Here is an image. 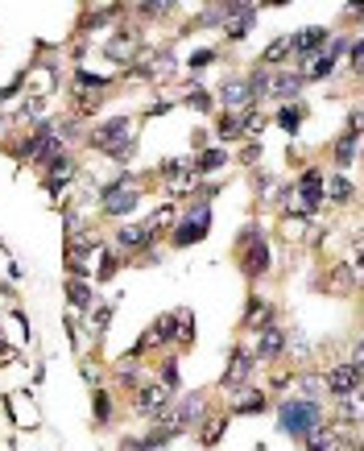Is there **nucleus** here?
Wrapping results in <instances>:
<instances>
[{
    "mask_svg": "<svg viewBox=\"0 0 364 451\" xmlns=\"http://www.w3.org/2000/svg\"><path fill=\"white\" fill-rule=\"evenodd\" d=\"M207 228H211V207H207V203H191V211H186L182 224L174 228L170 244H174V249H191L199 236H207Z\"/></svg>",
    "mask_w": 364,
    "mask_h": 451,
    "instance_id": "20e7f679",
    "label": "nucleus"
},
{
    "mask_svg": "<svg viewBox=\"0 0 364 451\" xmlns=\"http://www.w3.org/2000/svg\"><path fill=\"white\" fill-rule=\"evenodd\" d=\"M278 423H282L286 435L307 439V435H315V431L323 427V410H319V402H311V398H290V402H282Z\"/></svg>",
    "mask_w": 364,
    "mask_h": 451,
    "instance_id": "f03ea898",
    "label": "nucleus"
},
{
    "mask_svg": "<svg viewBox=\"0 0 364 451\" xmlns=\"http://www.w3.org/2000/svg\"><path fill=\"white\" fill-rule=\"evenodd\" d=\"M282 58H290V37H278V41L261 54V62H265V66H274V62H282Z\"/></svg>",
    "mask_w": 364,
    "mask_h": 451,
    "instance_id": "c756f323",
    "label": "nucleus"
},
{
    "mask_svg": "<svg viewBox=\"0 0 364 451\" xmlns=\"http://www.w3.org/2000/svg\"><path fill=\"white\" fill-rule=\"evenodd\" d=\"M307 451H344V439H340V431L319 427L315 435H307Z\"/></svg>",
    "mask_w": 364,
    "mask_h": 451,
    "instance_id": "aec40b11",
    "label": "nucleus"
},
{
    "mask_svg": "<svg viewBox=\"0 0 364 451\" xmlns=\"http://www.w3.org/2000/svg\"><path fill=\"white\" fill-rule=\"evenodd\" d=\"M215 62V50H195L191 54V70H203V66H211Z\"/></svg>",
    "mask_w": 364,
    "mask_h": 451,
    "instance_id": "f704fd0d",
    "label": "nucleus"
},
{
    "mask_svg": "<svg viewBox=\"0 0 364 451\" xmlns=\"http://www.w3.org/2000/svg\"><path fill=\"white\" fill-rule=\"evenodd\" d=\"M249 373H253V356H249V352H232V361H228L220 385H224L228 394H240V390H249Z\"/></svg>",
    "mask_w": 364,
    "mask_h": 451,
    "instance_id": "0eeeda50",
    "label": "nucleus"
},
{
    "mask_svg": "<svg viewBox=\"0 0 364 451\" xmlns=\"http://www.w3.org/2000/svg\"><path fill=\"white\" fill-rule=\"evenodd\" d=\"M356 128H361V112L352 108V112H348V133H356Z\"/></svg>",
    "mask_w": 364,
    "mask_h": 451,
    "instance_id": "58836bf2",
    "label": "nucleus"
},
{
    "mask_svg": "<svg viewBox=\"0 0 364 451\" xmlns=\"http://www.w3.org/2000/svg\"><path fill=\"white\" fill-rule=\"evenodd\" d=\"M294 199H298L303 215H315V211H319V203H323V174H319L315 166L303 170V178L294 182Z\"/></svg>",
    "mask_w": 364,
    "mask_h": 451,
    "instance_id": "423d86ee",
    "label": "nucleus"
},
{
    "mask_svg": "<svg viewBox=\"0 0 364 451\" xmlns=\"http://www.w3.org/2000/svg\"><path fill=\"white\" fill-rule=\"evenodd\" d=\"M174 410H178V414H182V423L191 427V423L207 419V398H203V394H186V398H182V402H178Z\"/></svg>",
    "mask_w": 364,
    "mask_h": 451,
    "instance_id": "6ab92c4d",
    "label": "nucleus"
},
{
    "mask_svg": "<svg viewBox=\"0 0 364 451\" xmlns=\"http://www.w3.org/2000/svg\"><path fill=\"white\" fill-rule=\"evenodd\" d=\"M95 315H91V323H95V332H108V323H112V307H91Z\"/></svg>",
    "mask_w": 364,
    "mask_h": 451,
    "instance_id": "c9c22d12",
    "label": "nucleus"
},
{
    "mask_svg": "<svg viewBox=\"0 0 364 451\" xmlns=\"http://www.w3.org/2000/svg\"><path fill=\"white\" fill-rule=\"evenodd\" d=\"M282 352H286V336H282L278 327H265V332L257 336V352H253V356H257V361H278Z\"/></svg>",
    "mask_w": 364,
    "mask_h": 451,
    "instance_id": "ddd939ff",
    "label": "nucleus"
},
{
    "mask_svg": "<svg viewBox=\"0 0 364 451\" xmlns=\"http://www.w3.org/2000/svg\"><path fill=\"white\" fill-rule=\"evenodd\" d=\"M265 406H269V398H265L261 390H240V394H236V402H232V410H236V414H261Z\"/></svg>",
    "mask_w": 364,
    "mask_h": 451,
    "instance_id": "a211bd4d",
    "label": "nucleus"
},
{
    "mask_svg": "<svg viewBox=\"0 0 364 451\" xmlns=\"http://www.w3.org/2000/svg\"><path fill=\"white\" fill-rule=\"evenodd\" d=\"M174 220H178V207H174V203H162V207H157V211H153V215L145 220V232H149V236L157 240V236H162V232H166V228H170Z\"/></svg>",
    "mask_w": 364,
    "mask_h": 451,
    "instance_id": "f3484780",
    "label": "nucleus"
},
{
    "mask_svg": "<svg viewBox=\"0 0 364 451\" xmlns=\"http://www.w3.org/2000/svg\"><path fill=\"white\" fill-rule=\"evenodd\" d=\"M191 104H195L199 112H207V108H211V95H207V91H199V87H191Z\"/></svg>",
    "mask_w": 364,
    "mask_h": 451,
    "instance_id": "e433bc0d",
    "label": "nucleus"
},
{
    "mask_svg": "<svg viewBox=\"0 0 364 451\" xmlns=\"http://www.w3.org/2000/svg\"><path fill=\"white\" fill-rule=\"evenodd\" d=\"M137 54V46H133V33H116L112 41H108V58H116V62H128Z\"/></svg>",
    "mask_w": 364,
    "mask_h": 451,
    "instance_id": "4be33fe9",
    "label": "nucleus"
},
{
    "mask_svg": "<svg viewBox=\"0 0 364 451\" xmlns=\"http://www.w3.org/2000/svg\"><path fill=\"white\" fill-rule=\"evenodd\" d=\"M224 427H228L224 419H215V423H207V431H203V443H207V448H215V443H220V435H224Z\"/></svg>",
    "mask_w": 364,
    "mask_h": 451,
    "instance_id": "72a5a7b5",
    "label": "nucleus"
},
{
    "mask_svg": "<svg viewBox=\"0 0 364 451\" xmlns=\"http://www.w3.org/2000/svg\"><path fill=\"white\" fill-rule=\"evenodd\" d=\"M174 66H178V62H174V50H157V54L141 66V75H149V79H170Z\"/></svg>",
    "mask_w": 364,
    "mask_h": 451,
    "instance_id": "dca6fc26",
    "label": "nucleus"
},
{
    "mask_svg": "<svg viewBox=\"0 0 364 451\" xmlns=\"http://www.w3.org/2000/svg\"><path fill=\"white\" fill-rule=\"evenodd\" d=\"M116 244H120L124 253H145V249L153 244V236L145 232V224H137V228H133V224H124V228L116 232Z\"/></svg>",
    "mask_w": 364,
    "mask_h": 451,
    "instance_id": "f8f14e48",
    "label": "nucleus"
},
{
    "mask_svg": "<svg viewBox=\"0 0 364 451\" xmlns=\"http://www.w3.org/2000/svg\"><path fill=\"white\" fill-rule=\"evenodd\" d=\"M303 120H307V104H286V108L278 112V124H282L286 133H298Z\"/></svg>",
    "mask_w": 364,
    "mask_h": 451,
    "instance_id": "412c9836",
    "label": "nucleus"
},
{
    "mask_svg": "<svg viewBox=\"0 0 364 451\" xmlns=\"http://www.w3.org/2000/svg\"><path fill=\"white\" fill-rule=\"evenodd\" d=\"M91 406H95V423H112V398H108L104 390H95Z\"/></svg>",
    "mask_w": 364,
    "mask_h": 451,
    "instance_id": "473e14b6",
    "label": "nucleus"
},
{
    "mask_svg": "<svg viewBox=\"0 0 364 451\" xmlns=\"http://www.w3.org/2000/svg\"><path fill=\"white\" fill-rule=\"evenodd\" d=\"M327 390L336 398H356L361 394V365H336L327 373Z\"/></svg>",
    "mask_w": 364,
    "mask_h": 451,
    "instance_id": "6e6552de",
    "label": "nucleus"
},
{
    "mask_svg": "<svg viewBox=\"0 0 364 451\" xmlns=\"http://www.w3.org/2000/svg\"><path fill=\"white\" fill-rule=\"evenodd\" d=\"M228 12H232V4H211V8H203V12H199V25H224V21H228Z\"/></svg>",
    "mask_w": 364,
    "mask_h": 451,
    "instance_id": "c85d7f7f",
    "label": "nucleus"
},
{
    "mask_svg": "<svg viewBox=\"0 0 364 451\" xmlns=\"http://www.w3.org/2000/svg\"><path fill=\"white\" fill-rule=\"evenodd\" d=\"M174 327H178V336H174L178 344H191L195 340V315L191 311H174Z\"/></svg>",
    "mask_w": 364,
    "mask_h": 451,
    "instance_id": "bb28decb",
    "label": "nucleus"
},
{
    "mask_svg": "<svg viewBox=\"0 0 364 451\" xmlns=\"http://www.w3.org/2000/svg\"><path fill=\"white\" fill-rule=\"evenodd\" d=\"M356 145H361V137H356V133H348V137H340V141H336V162H340V166H348V162H356Z\"/></svg>",
    "mask_w": 364,
    "mask_h": 451,
    "instance_id": "a878e982",
    "label": "nucleus"
},
{
    "mask_svg": "<svg viewBox=\"0 0 364 451\" xmlns=\"http://www.w3.org/2000/svg\"><path fill=\"white\" fill-rule=\"evenodd\" d=\"M116 265H120V257H116V253H99V261H95V278H99V282H108V278L116 274Z\"/></svg>",
    "mask_w": 364,
    "mask_h": 451,
    "instance_id": "2f4dec72",
    "label": "nucleus"
},
{
    "mask_svg": "<svg viewBox=\"0 0 364 451\" xmlns=\"http://www.w3.org/2000/svg\"><path fill=\"white\" fill-rule=\"evenodd\" d=\"M253 25H257V4H232V12H228V21H224L228 37H245Z\"/></svg>",
    "mask_w": 364,
    "mask_h": 451,
    "instance_id": "9d476101",
    "label": "nucleus"
},
{
    "mask_svg": "<svg viewBox=\"0 0 364 451\" xmlns=\"http://www.w3.org/2000/svg\"><path fill=\"white\" fill-rule=\"evenodd\" d=\"M157 385H166L170 394H178V385H182V381H178V361H166V365L157 369Z\"/></svg>",
    "mask_w": 364,
    "mask_h": 451,
    "instance_id": "cd10ccee",
    "label": "nucleus"
},
{
    "mask_svg": "<svg viewBox=\"0 0 364 451\" xmlns=\"http://www.w3.org/2000/svg\"><path fill=\"white\" fill-rule=\"evenodd\" d=\"M220 99H224V108H228V112H240V108H249V104H253L249 79H228V83L220 87Z\"/></svg>",
    "mask_w": 364,
    "mask_h": 451,
    "instance_id": "9b49d317",
    "label": "nucleus"
},
{
    "mask_svg": "<svg viewBox=\"0 0 364 451\" xmlns=\"http://www.w3.org/2000/svg\"><path fill=\"white\" fill-rule=\"evenodd\" d=\"M170 398H174V394H170L166 385H157V381H153V385H141V390H137L133 410H137V414H145V419H153L157 410H166V406H170Z\"/></svg>",
    "mask_w": 364,
    "mask_h": 451,
    "instance_id": "1a4fd4ad",
    "label": "nucleus"
},
{
    "mask_svg": "<svg viewBox=\"0 0 364 451\" xmlns=\"http://www.w3.org/2000/svg\"><path fill=\"white\" fill-rule=\"evenodd\" d=\"M298 91H303V75H294V70L269 75V95H274V99H290V95H298Z\"/></svg>",
    "mask_w": 364,
    "mask_h": 451,
    "instance_id": "4468645a",
    "label": "nucleus"
},
{
    "mask_svg": "<svg viewBox=\"0 0 364 451\" xmlns=\"http://www.w3.org/2000/svg\"><path fill=\"white\" fill-rule=\"evenodd\" d=\"M137 203H141V186L133 182V174H120V178H112L104 191H99V207H104V215H128V211H137Z\"/></svg>",
    "mask_w": 364,
    "mask_h": 451,
    "instance_id": "7ed1b4c3",
    "label": "nucleus"
},
{
    "mask_svg": "<svg viewBox=\"0 0 364 451\" xmlns=\"http://www.w3.org/2000/svg\"><path fill=\"white\" fill-rule=\"evenodd\" d=\"M323 195H327L332 203H348V199H352V182H348L344 174H336V178L323 182Z\"/></svg>",
    "mask_w": 364,
    "mask_h": 451,
    "instance_id": "5701e85b",
    "label": "nucleus"
},
{
    "mask_svg": "<svg viewBox=\"0 0 364 451\" xmlns=\"http://www.w3.org/2000/svg\"><path fill=\"white\" fill-rule=\"evenodd\" d=\"M191 162H195V174H203V170H220L228 162V153L224 149H207V153H195Z\"/></svg>",
    "mask_w": 364,
    "mask_h": 451,
    "instance_id": "393cba45",
    "label": "nucleus"
},
{
    "mask_svg": "<svg viewBox=\"0 0 364 451\" xmlns=\"http://www.w3.org/2000/svg\"><path fill=\"white\" fill-rule=\"evenodd\" d=\"M66 298H70L75 307H91V290H87L79 278H70V282H66Z\"/></svg>",
    "mask_w": 364,
    "mask_h": 451,
    "instance_id": "7c9ffc66",
    "label": "nucleus"
},
{
    "mask_svg": "<svg viewBox=\"0 0 364 451\" xmlns=\"http://www.w3.org/2000/svg\"><path fill=\"white\" fill-rule=\"evenodd\" d=\"M91 145L104 153V157H116V162H128L137 141H133V120L128 116H112L108 124L91 128Z\"/></svg>",
    "mask_w": 364,
    "mask_h": 451,
    "instance_id": "f257e3e1",
    "label": "nucleus"
},
{
    "mask_svg": "<svg viewBox=\"0 0 364 451\" xmlns=\"http://www.w3.org/2000/svg\"><path fill=\"white\" fill-rule=\"evenodd\" d=\"M245 327H257V332L274 327V307H269L265 298H249V311H245Z\"/></svg>",
    "mask_w": 364,
    "mask_h": 451,
    "instance_id": "2eb2a0df",
    "label": "nucleus"
},
{
    "mask_svg": "<svg viewBox=\"0 0 364 451\" xmlns=\"http://www.w3.org/2000/svg\"><path fill=\"white\" fill-rule=\"evenodd\" d=\"M112 79L108 75H91V70H75V91H104Z\"/></svg>",
    "mask_w": 364,
    "mask_h": 451,
    "instance_id": "b1692460",
    "label": "nucleus"
},
{
    "mask_svg": "<svg viewBox=\"0 0 364 451\" xmlns=\"http://www.w3.org/2000/svg\"><path fill=\"white\" fill-rule=\"evenodd\" d=\"M245 240H253V244H245V253H240V269H245L249 278L269 274L274 257H269V244L261 240V228H249V232H245Z\"/></svg>",
    "mask_w": 364,
    "mask_h": 451,
    "instance_id": "39448f33",
    "label": "nucleus"
},
{
    "mask_svg": "<svg viewBox=\"0 0 364 451\" xmlns=\"http://www.w3.org/2000/svg\"><path fill=\"white\" fill-rule=\"evenodd\" d=\"M340 419H348V423H356V419H361V402H348V406L340 410Z\"/></svg>",
    "mask_w": 364,
    "mask_h": 451,
    "instance_id": "4c0bfd02",
    "label": "nucleus"
}]
</instances>
